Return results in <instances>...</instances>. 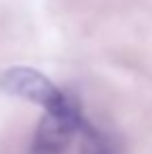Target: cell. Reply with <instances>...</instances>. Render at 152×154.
<instances>
[{
	"mask_svg": "<svg viewBox=\"0 0 152 154\" xmlns=\"http://www.w3.org/2000/svg\"><path fill=\"white\" fill-rule=\"evenodd\" d=\"M88 117L73 96L63 104L60 108L44 110L42 121L33 131L31 144L27 154H63L71 140L81 131V125Z\"/></svg>",
	"mask_w": 152,
	"mask_h": 154,
	"instance_id": "obj_1",
	"label": "cell"
},
{
	"mask_svg": "<svg viewBox=\"0 0 152 154\" xmlns=\"http://www.w3.org/2000/svg\"><path fill=\"white\" fill-rule=\"evenodd\" d=\"M0 92H4L6 96H13V98L33 102L42 106L44 110L60 108L71 96L65 90H60L44 73H40L38 69L23 67V65L6 67L0 73Z\"/></svg>",
	"mask_w": 152,
	"mask_h": 154,
	"instance_id": "obj_2",
	"label": "cell"
},
{
	"mask_svg": "<svg viewBox=\"0 0 152 154\" xmlns=\"http://www.w3.org/2000/svg\"><path fill=\"white\" fill-rule=\"evenodd\" d=\"M79 137H81V152L79 154H121L117 144L113 142V137L106 131H102L100 127H96L90 119L83 121Z\"/></svg>",
	"mask_w": 152,
	"mask_h": 154,
	"instance_id": "obj_3",
	"label": "cell"
}]
</instances>
